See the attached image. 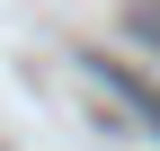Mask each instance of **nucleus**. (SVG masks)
<instances>
[{"mask_svg": "<svg viewBox=\"0 0 160 151\" xmlns=\"http://www.w3.org/2000/svg\"><path fill=\"white\" fill-rule=\"evenodd\" d=\"M125 27H133V45L160 53V0H125Z\"/></svg>", "mask_w": 160, "mask_h": 151, "instance_id": "nucleus-2", "label": "nucleus"}, {"mask_svg": "<svg viewBox=\"0 0 160 151\" xmlns=\"http://www.w3.org/2000/svg\"><path fill=\"white\" fill-rule=\"evenodd\" d=\"M89 71L116 89V107H125V116H142L151 134H160V80H142V71H125V62H89Z\"/></svg>", "mask_w": 160, "mask_h": 151, "instance_id": "nucleus-1", "label": "nucleus"}]
</instances>
